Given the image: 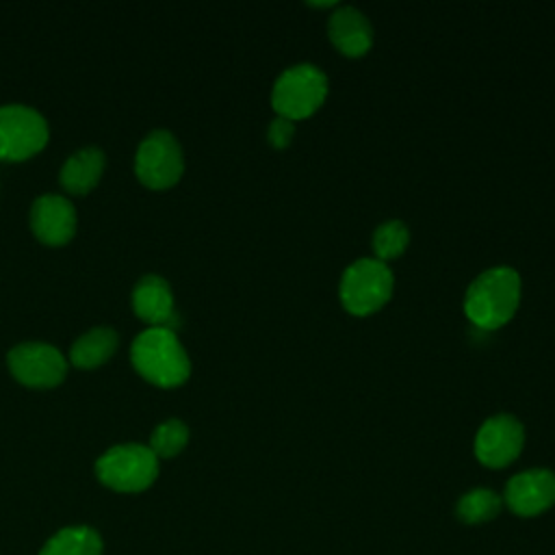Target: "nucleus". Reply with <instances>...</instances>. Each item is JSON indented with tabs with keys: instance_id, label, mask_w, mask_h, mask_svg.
Here are the masks:
<instances>
[{
	"instance_id": "nucleus-1",
	"label": "nucleus",
	"mask_w": 555,
	"mask_h": 555,
	"mask_svg": "<svg viewBox=\"0 0 555 555\" xmlns=\"http://www.w3.org/2000/svg\"><path fill=\"white\" fill-rule=\"evenodd\" d=\"M520 299V278L512 267H492L483 271L466 291L464 312L481 330L505 325Z\"/></svg>"
},
{
	"instance_id": "nucleus-2",
	"label": "nucleus",
	"mask_w": 555,
	"mask_h": 555,
	"mask_svg": "<svg viewBox=\"0 0 555 555\" xmlns=\"http://www.w3.org/2000/svg\"><path fill=\"white\" fill-rule=\"evenodd\" d=\"M132 366L141 377L160 386L173 388L186 382L191 362L178 336L169 327H150L132 340Z\"/></svg>"
},
{
	"instance_id": "nucleus-3",
	"label": "nucleus",
	"mask_w": 555,
	"mask_h": 555,
	"mask_svg": "<svg viewBox=\"0 0 555 555\" xmlns=\"http://www.w3.org/2000/svg\"><path fill=\"white\" fill-rule=\"evenodd\" d=\"M327 95V76L310 63L284 69L271 91V104L280 117L291 121L312 115Z\"/></svg>"
},
{
	"instance_id": "nucleus-4",
	"label": "nucleus",
	"mask_w": 555,
	"mask_h": 555,
	"mask_svg": "<svg viewBox=\"0 0 555 555\" xmlns=\"http://www.w3.org/2000/svg\"><path fill=\"white\" fill-rule=\"evenodd\" d=\"M98 479L117 492H141L158 477V457L145 444H117L95 462Z\"/></svg>"
},
{
	"instance_id": "nucleus-5",
	"label": "nucleus",
	"mask_w": 555,
	"mask_h": 555,
	"mask_svg": "<svg viewBox=\"0 0 555 555\" xmlns=\"http://www.w3.org/2000/svg\"><path fill=\"white\" fill-rule=\"evenodd\" d=\"M392 271L377 258L351 262L340 280V301L358 317L379 310L392 295Z\"/></svg>"
},
{
	"instance_id": "nucleus-6",
	"label": "nucleus",
	"mask_w": 555,
	"mask_h": 555,
	"mask_svg": "<svg viewBox=\"0 0 555 555\" xmlns=\"http://www.w3.org/2000/svg\"><path fill=\"white\" fill-rule=\"evenodd\" d=\"M184 171L182 147L167 130L150 132L134 156V173L150 189L173 186Z\"/></svg>"
},
{
	"instance_id": "nucleus-7",
	"label": "nucleus",
	"mask_w": 555,
	"mask_h": 555,
	"mask_svg": "<svg viewBox=\"0 0 555 555\" xmlns=\"http://www.w3.org/2000/svg\"><path fill=\"white\" fill-rule=\"evenodd\" d=\"M48 143V124L30 106L0 108V160H26Z\"/></svg>"
},
{
	"instance_id": "nucleus-8",
	"label": "nucleus",
	"mask_w": 555,
	"mask_h": 555,
	"mask_svg": "<svg viewBox=\"0 0 555 555\" xmlns=\"http://www.w3.org/2000/svg\"><path fill=\"white\" fill-rule=\"evenodd\" d=\"M9 371L28 388H54L67 373L65 356L48 343H22L9 351Z\"/></svg>"
},
{
	"instance_id": "nucleus-9",
	"label": "nucleus",
	"mask_w": 555,
	"mask_h": 555,
	"mask_svg": "<svg viewBox=\"0 0 555 555\" xmlns=\"http://www.w3.org/2000/svg\"><path fill=\"white\" fill-rule=\"evenodd\" d=\"M525 442L522 425L509 414L490 416L477 431L475 455L490 468L507 466L518 457Z\"/></svg>"
},
{
	"instance_id": "nucleus-10",
	"label": "nucleus",
	"mask_w": 555,
	"mask_h": 555,
	"mask_svg": "<svg viewBox=\"0 0 555 555\" xmlns=\"http://www.w3.org/2000/svg\"><path fill=\"white\" fill-rule=\"evenodd\" d=\"M505 503L518 516H538L555 503V475L533 468L514 475L505 486Z\"/></svg>"
},
{
	"instance_id": "nucleus-11",
	"label": "nucleus",
	"mask_w": 555,
	"mask_h": 555,
	"mask_svg": "<svg viewBox=\"0 0 555 555\" xmlns=\"http://www.w3.org/2000/svg\"><path fill=\"white\" fill-rule=\"evenodd\" d=\"M30 228L46 245H65L76 232V210L63 195H41L30 210Z\"/></svg>"
},
{
	"instance_id": "nucleus-12",
	"label": "nucleus",
	"mask_w": 555,
	"mask_h": 555,
	"mask_svg": "<svg viewBox=\"0 0 555 555\" xmlns=\"http://www.w3.org/2000/svg\"><path fill=\"white\" fill-rule=\"evenodd\" d=\"M132 308L134 314L152 327L173 330L176 325L173 295L169 284L160 275H145L139 280L132 291Z\"/></svg>"
},
{
	"instance_id": "nucleus-13",
	"label": "nucleus",
	"mask_w": 555,
	"mask_h": 555,
	"mask_svg": "<svg viewBox=\"0 0 555 555\" xmlns=\"http://www.w3.org/2000/svg\"><path fill=\"white\" fill-rule=\"evenodd\" d=\"M327 33L332 43L347 56H360L373 43V26L356 7H338L330 15Z\"/></svg>"
},
{
	"instance_id": "nucleus-14",
	"label": "nucleus",
	"mask_w": 555,
	"mask_h": 555,
	"mask_svg": "<svg viewBox=\"0 0 555 555\" xmlns=\"http://www.w3.org/2000/svg\"><path fill=\"white\" fill-rule=\"evenodd\" d=\"M104 171V154L98 147H85L72 154L61 169V186L74 195L89 193Z\"/></svg>"
},
{
	"instance_id": "nucleus-15",
	"label": "nucleus",
	"mask_w": 555,
	"mask_h": 555,
	"mask_svg": "<svg viewBox=\"0 0 555 555\" xmlns=\"http://www.w3.org/2000/svg\"><path fill=\"white\" fill-rule=\"evenodd\" d=\"M117 349V332L113 327H93L82 334L72 351L69 360L78 369H95L104 364Z\"/></svg>"
},
{
	"instance_id": "nucleus-16",
	"label": "nucleus",
	"mask_w": 555,
	"mask_h": 555,
	"mask_svg": "<svg viewBox=\"0 0 555 555\" xmlns=\"http://www.w3.org/2000/svg\"><path fill=\"white\" fill-rule=\"evenodd\" d=\"M102 538L95 529L78 525L63 527L46 540L39 555H102Z\"/></svg>"
},
{
	"instance_id": "nucleus-17",
	"label": "nucleus",
	"mask_w": 555,
	"mask_h": 555,
	"mask_svg": "<svg viewBox=\"0 0 555 555\" xmlns=\"http://www.w3.org/2000/svg\"><path fill=\"white\" fill-rule=\"evenodd\" d=\"M501 505L503 499L496 492L488 488H475L457 501V518L468 525H479L492 520L501 512Z\"/></svg>"
},
{
	"instance_id": "nucleus-18",
	"label": "nucleus",
	"mask_w": 555,
	"mask_h": 555,
	"mask_svg": "<svg viewBox=\"0 0 555 555\" xmlns=\"http://www.w3.org/2000/svg\"><path fill=\"white\" fill-rule=\"evenodd\" d=\"M408 241H410V232L403 221H399V219L384 221L373 232V249L377 254V260L386 262L390 258L401 256L408 247Z\"/></svg>"
},
{
	"instance_id": "nucleus-19",
	"label": "nucleus",
	"mask_w": 555,
	"mask_h": 555,
	"mask_svg": "<svg viewBox=\"0 0 555 555\" xmlns=\"http://www.w3.org/2000/svg\"><path fill=\"white\" fill-rule=\"evenodd\" d=\"M186 440H189V427L178 418H169L152 431L147 447L156 457H173L184 449Z\"/></svg>"
},
{
	"instance_id": "nucleus-20",
	"label": "nucleus",
	"mask_w": 555,
	"mask_h": 555,
	"mask_svg": "<svg viewBox=\"0 0 555 555\" xmlns=\"http://www.w3.org/2000/svg\"><path fill=\"white\" fill-rule=\"evenodd\" d=\"M293 134H295V124L280 115L269 124V130H267V139L273 147H286L291 143Z\"/></svg>"
}]
</instances>
